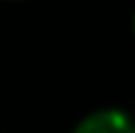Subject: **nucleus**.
Instances as JSON below:
<instances>
[{"mask_svg":"<svg viewBox=\"0 0 135 133\" xmlns=\"http://www.w3.org/2000/svg\"><path fill=\"white\" fill-rule=\"evenodd\" d=\"M74 133H135V124L121 109H97L83 117Z\"/></svg>","mask_w":135,"mask_h":133,"instance_id":"f257e3e1","label":"nucleus"},{"mask_svg":"<svg viewBox=\"0 0 135 133\" xmlns=\"http://www.w3.org/2000/svg\"><path fill=\"white\" fill-rule=\"evenodd\" d=\"M133 124H135V119H133Z\"/></svg>","mask_w":135,"mask_h":133,"instance_id":"7ed1b4c3","label":"nucleus"},{"mask_svg":"<svg viewBox=\"0 0 135 133\" xmlns=\"http://www.w3.org/2000/svg\"><path fill=\"white\" fill-rule=\"evenodd\" d=\"M133 33H135V14H133Z\"/></svg>","mask_w":135,"mask_h":133,"instance_id":"f03ea898","label":"nucleus"}]
</instances>
